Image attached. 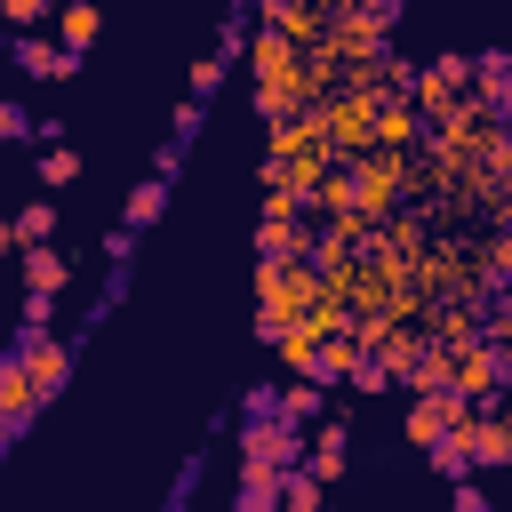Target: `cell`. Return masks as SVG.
Returning <instances> with one entry per match:
<instances>
[{
	"label": "cell",
	"mask_w": 512,
	"mask_h": 512,
	"mask_svg": "<svg viewBox=\"0 0 512 512\" xmlns=\"http://www.w3.org/2000/svg\"><path fill=\"white\" fill-rule=\"evenodd\" d=\"M328 288V272L320 264H304V256H264V272H256V296H264V312H256V328L264 336H280L288 320H304L312 312V296Z\"/></svg>",
	"instance_id": "6da1fadb"
},
{
	"label": "cell",
	"mask_w": 512,
	"mask_h": 512,
	"mask_svg": "<svg viewBox=\"0 0 512 512\" xmlns=\"http://www.w3.org/2000/svg\"><path fill=\"white\" fill-rule=\"evenodd\" d=\"M472 80H480V56H440V64H424V72L408 80V96H416L424 128H432V120H448V112L472 96Z\"/></svg>",
	"instance_id": "7a4b0ae2"
},
{
	"label": "cell",
	"mask_w": 512,
	"mask_h": 512,
	"mask_svg": "<svg viewBox=\"0 0 512 512\" xmlns=\"http://www.w3.org/2000/svg\"><path fill=\"white\" fill-rule=\"evenodd\" d=\"M408 176H416V168H408V152H384V144H376V152H360V168H352V208L384 224V216H392V200L408 192Z\"/></svg>",
	"instance_id": "3957f363"
},
{
	"label": "cell",
	"mask_w": 512,
	"mask_h": 512,
	"mask_svg": "<svg viewBox=\"0 0 512 512\" xmlns=\"http://www.w3.org/2000/svg\"><path fill=\"white\" fill-rule=\"evenodd\" d=\"M256 256H312V224H304V200L272 192V208H264V232H256Z\"/></svg>",
	"instance_id": "277c9868"
},
{
	"label": "cell",
	"mask_w": 512,
	"mask_h": 512,
	"mask_svg": "<svg viewBox=\"0 0 512 512\" xmlns=\"http://www.w3.org/2000/svg\"><path fill=\"white\" fill-rule=\"evenodd\" d=\"M456 424H464V392H448V384L416 392V408H408V440H416V448H440Z\"/></svg>",
	"instance_id": "5b68a950"
},
{
	"label": "cell",
	"mask_w": 512,
	"mask_h": 512,
	"mask_svg": "<svg viewBox=\"0 0 512 512\" xmlns=\"http://www.w3.org/2000/svg\"><path fill=\"white\" fill-rule=\"evenodd\" d=\"M240 448H248V472H288V464H296V432H288V416L272 424L264 408H248V440H240Z\"/></svg>",
	"instance_id": "8992f818"
},
{
	"label": "cell",
	"mask_w": 512,
	"mask_h": 512,
	"mask_svg": "<svg viewBox=\"0 0 512 512\" xmlns=\"http://www.w3.org/2000/svg\"><path fill=\"white\" fill-rule=\"evenodd\" d=\"M416 136H424L416 96H408V88H384V96H376V144H384V152H408Z\"/></svg>",
	"instance_id": "52a82bcc"
},
{
	"label": "cell",
	"mask_w": 512,
	"mask_h": 512,
	"mask_svg": "<svg viewBox=\"0 0 512 512\" xmlns=\"http://www.w3.org/2000/svg\"><path fill=\"white\" fill-rule=\"evenodd\" d=\"M24 368H32V384H40V392H64V376H72V352H64L48 328H32V336H24Z\"/></svg>",
	"instance_id": "ba28073f"
},
{
	"label": "cell",
	"mask_w": 512,
	"mask_h": 512,
	"mask_svg": "<svg viewBox=\"0 0 512 512\" xmlns=\"http://www.w3.org/2000/svg\"><path fill=\"white\" fill-rule=\"evenodd\" d=\"M40 400H48V392L32 384V368H24V352H16V360H0V416H8V424H24V416H32Z\"/></svg>",
	"instance_id": "9c48e42d"
},
{
	"label": "cell",
	"mask_w": 512,
	"mask_h": 512,
	"mask_svg": "<svg viewBox=\"0 0 512 512\" xmlns=\"http://www.w3.org/2000/svg\"><path fill=\"white\" fill-rule=\"evenodd\" d=\"M320 336H328V328H312V320H288L272 344H280V360H288L296 376H320Z\"/></svg>",
	"instance_id": "30bf717a"
},
{
	"label": "cell",
	"mask_w": 512,
	"mask_h": 512,
	"mask_svg": "<svg viewBox=\"0 0 512 512\" xmlns=\"http://www.w3.org/2000/svg\"><path fill=\"white\" fill-rule=\"evenodd\" d=\"M16 64H24L32 80H64V72H72V48H48V40H24V48H16Z\"/></svg>",
	"instance_id": "8fae6325"
},
{
	"label": "cell",
	"mask_w": 512,
	"mask_h": 512,
	"mask_svg": "<svg viewBox=\"0 0 512 512\" xmlns=\"http://www.w3.org/2000/svg\"><path fill=\"white\" fill-rule=\"evenodd\" d=\"M472 88H480V96L512 120V56H480V80H472Z\"/></svg>",
	"instance_id": "7c38bea8"
},
{
	"label": "cell",
	"mask_w": 512,
	"mask_h": 512,
	"mask_svg": "<svg viewBox=\"0 0 512 512\" xmlns=\"http://www.w3.org/2000/svg\"><path fill=\"white\" fill-rule=\"evenodd\" d=\"M24 280H32V288H40V296H56V288H64V256H56V248H48V240H40V248H32V256H24Z\"/></svg>",
	"instance_id": "4fadbf2b"
},
{
	"label": "cell",
	"mask_w": 512,
	"mask_h": 512,
	"mask_svg": "<svg viewBox=\"0 0 512 512\" xmlns=\"http://www.w3.org/2000/svg\"><path fill=\"white\" fill-rule=\"evenodd\" d=\"M88 40H96V0H64V48L80 56Z\"/></svg>",
	"instance_id": "5bb4252c"
},
{
	"label": "cell",
	"mask_w": 512,
	"mask_h": 512,
	"mask_svg": "<svg viewBox=\"0 0 512 512\" xmlns=\"http://www.w3.org/2000/svg\"><path fill=\"white\" fill-rule=\"evenodd\" d=\"M312 472H320V480L344 472V424H320V440H312Z\"/></svg>",
	"instance_id": "9a60e30c"
},
{
	"label": "cell",
	"mask_w": 512,
	"mask_h": 512,
	"mask_svg": "<svg viewBox=\"0 0 512 512\" xmlns=\"http://www.w3.org/2000/svg\"><path fill=\"white\" fill-rule=\"evenodd\" d=\"M280 504H288V512H312V504H320V472H288V480H280Z\"/></svg>",
	"instance_id": "2e32d148"
},
{
	"label": "cell",
	"mask_w": 512,
	"mask_h": 512,
	"mask_svg": "<svg viewBox=\"0 0 512 512\" xmlns=\"http://www.w3.org/2000/svg\"><path fill=\"white\" fill-rule=\"evenodd\" d=\"M160 208H168V184H136L128 192V224H152Z\"/></svg>",
	"instance_id": "e0dca14e"
},
{
	"label": "cell",
	"mask_w": 512,
	"mask_h": 512,
	"mask_svg": "<svg viewBox=\"0 0 512 512\" xmlns=\"http://www.w3.org/2000/svg\"><path fill=\"white\" fill-rule=\"evenodd\" d=\"M48 232H56V208H48V200H40V208H24V216H16V240H24V248H40V240H48Z\"/></svg>",
	"instance_id": "ac0fdd59"
},
{
	"label": "cell",
	"mask_w": 512,
	"mask_h": 512,
	"mask_svg": "<svg viewBox=\"0 0 512 512\" xmlns=\"http://www.w3.org/2000/svg\"><path fill=\"white\" fill-rule=\"evenodd\" d=\"M40 176H48V184H72V176H80V152H64V144H56V152L40 160Z\"/></svg>",
	"instance_id": "d6986e66"
},
{
	"label": "cell",
	"mask_w": 512,
	"mask_h": 512,
	"mask_svg": "<svg viewBox=\"0 0 512 512\" xmlns=\"http://www.w3.org/2000/svg\"><path fill=\"white\" fill-rule=\"evenodd\" d=\"M312 408H320V392H312V384H296V392H280V416H288V424H304Z\"/></svg>",
	"instance_id": "ffe728a7"
},
{
	"label": "cell",
	"mask_w": 512,
	"mask_h": 512,
	"mask_svg": "<svg viewBox=\"0 0 512 512\" xmlns=\"http://www.w3.org/2000/svg\"><path fill=\"white\" fill-rule=\"evenodd\" d=\"M0 8H8V24H24V32L48 16V0H0Z\"/></svg>",
	"instance_id": "44dd1931"
},
{
	"label": "cell",
	"mask_w": 512,
	"mask_h": 512,
	"mask_svg": "<svg viewBox=\"0 0 512 512\" xmlns=\"http://www.w3.org/2000/svg\"><path fill=\"white\" fill-rule=\"evenodd\" d=\"M8 136H24V112H16V104H0V144H8Z\"/></svg>",
	"instance_id": "7402d4cb"
},
{
	"label": "cell",
	"mask_w": 512,
	"mask_h": 512,
	"mask_svg": "<svg viewBox=\"0 0 512 512\" xmlns=\"http://www.w3.org/2000/svg\"><path fill=\"white\" fill-rule=\"evenodd\" d=\"M8 248H16V224H8V216H0V256H8Z\"/></svg>",
	"instance_id": "603a6c76"
}]
</instances>
